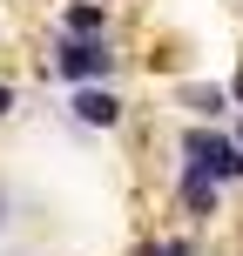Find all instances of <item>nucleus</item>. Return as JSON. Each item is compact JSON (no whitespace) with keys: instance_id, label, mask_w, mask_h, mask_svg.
<instances>
[{"instance_id":"10","label":"nucleus","mask_w":243,"mask_h":256,"mask_svg":"<svg viewBox=\"0 0 243 256\" xmlns=\"http://www.w3.org/2000/svg\"><path fill=\"white\" fill-rule=\"evenodd\" d=\"M236 142H243V122H236Z\"/></svg>"},{"instance_id":"9","label":"nucleus","mask_w":243,"mask_h":256,"mask_svg":"<svg viewBox=\"0 0 243 256\" xmlns=\"http://www.w3.org/2000/svg\"><path fill=\"white\" fill-rule=\"evenodd\" d=\"M230 94H236V102H243V68H236V74H230Z\"/></svg>"},{"instance_id":"6","label":"nucleus","mask_w":243,"mask_h":256,"mask_svg":"<svg viewBox=\"0 0 243 256\" xmlns=\"http://www.w3.org/2000/svg\"><path fill=\"white\" fill-rule=\"evenodd\" d=\"M61 34H108V0H75L61 14Z\"/></svg>"},{"instance_id":"1","label":"nucleus","mask_w":243,"mask_h":256,"mask_svg":"<svg viewBox=\"0 0 243 256\" xmlns=\"http://www.w3.org/2000/svg\"><path fill=\"white\" fill-rule=\"evenodd\" d=\"M122 54L108 48V34H61L54 27V48H48V68L61 81H75V88H88V81H108L115 74Z\"/></svg>"},{"instance_id":"4","label":"nucleus","mask_w":243,"mask_h":256,"mask_svg":"<svg viewBox=\"0 0 243 256\" xmlns=\"http://www.w3.org/2000/svg\"><path fill=\"white\" fill-rule=\"evenodd\" d=\"M176 202H182V216L189 222H209L223 209V182L209 176V168H196V162H182V182H176Z\"/></svg>"},{"instance_id":"7","label":"nucleus","mask_w":243,"mask_h":256,"mask_svg":"<svg viewBox=\"0 0 243 256\" xmlns=\"http://www.w3.org/2000/svg\"><path fill=\"white\" fill-rule=\"evenodd\" d=\"M142 256H196L189 236H155V243H142Z\"/></svg>"},{"instance_id":"8","label":"nucleus","mask_w":243,"mask_h":256,"mask_svg":"<svg viewBox=\"0 0 243 256\" xmlns=\"http://www.w3.org/2000/svg\"><path fill=\"white\" fill-rule=\"evenodd\" d=\"M14 115V81H0V122Z\"/></svg>"},{"instance_id":"2","label":"nucleus","mask_w":243,"mask_h":256,"mask_svg":"<svg viewBox=\"0 0 243 256\" xmlns=\"http://www.w3.org/2000/svg\"><path fill=\"white\" fill-rule=\"evenodd\" d=\"M182 162H196V168H209L216 182H243V142L236 135H223L216 122H196V128H182Z\"/></svg>"},{"instance_id":"5","label":"nucleus","mask_w":243,"mask_h":256,"mask_svg":"<svg viewBox=\"0 0 243 256\" xmlns=\"http://www.w3.org/2000/svg\"><path fill=\"white\" fill-rule=\"evenodd\" d=\"M230 102H236V94H230V88H216V81H196V88H182V108H189L196 122H223V115H230Z\"/></svg>"},{"instance_id":"3","label":"nucleus","mask_w":243,"mask_h":256,"mask_svg":"<svg viewBox=\"0 0 243 256\" xmlns=\"http://www.w3.org/2000/svg\"><path fill=\"white\" fill-rule=\"evenodd\" d=\"M68 115H75L81 128H102V135H115V128L128 122V102L108 81H88V88H75V102H68Z\"/></svg>"}]
</instances>
